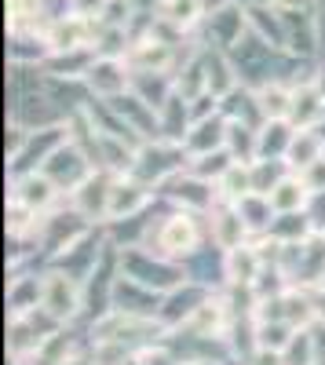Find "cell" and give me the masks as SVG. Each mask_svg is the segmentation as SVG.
I'll list each match as a JSON object with an SVG mask.
<instances>
[{"label": "cell", "mask_w": 325, "mask_h": 365, "mask_svg": "<svg viewBox=\"0 0 325 365\" xmlns=\"http://www.w3.org/2000/svg\"><path fill=\"white\" fill-rule=\"evenodd\" d=\"M190 365H197V361H190Z\"/></svg>", "instance_id": "26"}, {"label": "cell", "mask_w": 325, "mask_h": 365, "mask_svg": "<svg viewBox=\"0 0 325 365\" xmlns=\"http://www.w3.org/2000/svg\"><path fill=\"white\" fill-rule=\"evenodd\" d=\"M311 197V187L304 182V175H285L278 187L271 190V205L274 212H300Z\"/></svg>", "instance_id": "18"}, {"label": "cell", "mask_w": 325, "mask_h": 365, "mask_svg": "<svg viewBox=\"0 0 325 365\" xmlns=\"http://www.w3.org/2000/svg\"><path fill=\"white\" fill-rule=\"evenodd\" d=\"M41 172L55 182L58 190H70V194H73V190L81 187V182L96 172V161L88 158L77 143H70V139H66V146H58L55 154L41 165Z\"/></svg>", "instance_id": "3"}, {"label": "cell", "mask_w": 325, "mask_h": 365, "mask_svg": "<svg viewBox=\"0 0 325 365\" xmlns=\"http://www.w3.org/2000/svg\"><path fill=\"white\" fill-rule=\"evenodd\" d=\"M245 237H249V223H245V216L238 212V205L220 197V205L212 208V241H216L223 252H230V249L245 245Z\"/></svg>", "instance_id": "9"}, {"label": "cell", "mask_w": 325, "mask_h": 365, "mask_svg": "<svg viewBox=\"0 0 325 365\" xmlns=\"http://www.w3.org/2000/svg\"><path fill=\"white\" fill-rule=\"evenodd\" d=\"M11 201H22L26 208H33L37 216H44V212L58 201V187L44 175V172H26L15 179V190H11Z\"/></svg>", "instance_id": "11"}, {"label": "cell", "mask_w": 325, "mask_h": 365, "mask_svg": "<svg viewBox=\"0 0 325 365\" xmlns=\"http://www.w3.org/2000/svg\"><path fill=\"white\" fill-rule=\"evenodd\" d=\"M161 15L180 29H194L205 19V4L201 0H161Z\"/></svg>", "instance_id": "22"}, {"label": "cell", "mask_w": 325, "mask_h": 365, "mask_svg": "<svg viewBox=\"0 0 325 365\" xmlns=\"http://www.w3.org/2000/svg\"><path fill=\"white\" fill-rule=\"evenodd\" d=\"M41 296H44V278H15L8 289V303H11V314H29L41 307Z\"/></svg>", "instance_id": "20"}, {"label": "cell", "mask_w": 325, "mask_h": 365, "mask_svg": "<svg viewBox=\"0 0 325 365\" xmlns=\"http://www.w3.org/2000/svg\"><path fill=\"white\" fill-rule=\"evenodd\" d=\"M318 340L311 336L307 329H296L292 332V340H289V347L282 351V358H285V365H318Z\"/></svg>", "instance_id": "21"}, {"label": "cell", "mask_w": 325, "mask_h": 365, "mask_svg": "<svg viewBox=\"0 0 325 365\" xmlns=\"http://www.w3.org/2000/svg\"><path fill=\"white\" fill-rule=\"evenodd\" d=\"M81 278H73L70 270H48L44 274V296H41V307L58 318V322H70L81 311Z\"/></svg>", "instance_id": "4"}, {"label": "cell", "mask_w": 325, "mask_h": 365, "mask_svg": "<svg viewBox=\"0 0 325 365\" xmlns=\"http://www.w3.org/2000/svg\"><path fill=\"white\" fill-rule=\"evenodd\" d=\"M256 96H259V106H263V117L267 120H289L292 117V96H296L292 88L267 81V84L256 88Z\"/></svg>", "instance_id": "17"}, {"label": "cell", "mask_w": 325, "mask_h": 365, "mask_svg": "<svg viewBox=\"0 0 325 365\" xmlns=\"http://www.w3.org/2000/svg\"><path fill=\"white\" fill-rule=\"evenodd\" d=\"M216 190L223 201H242L245 194H252V161H234L216 182Z\"/></svg>", "instance_id": "19"}, {"label": "cell", "mask_w": 325, "mask_h": 365, "mask_svg": "<svg viewBox=\"0 0 325 365\" xmlns=\"http://www.w3.org/2000/svg\"><path fill=\"white\" fill-rule=\"evenodd\" d=\"M274 11H304V8H314V0H267Z\"/></svg>", "instance_id": "25"}, {"label": "cell", "mask_w": 325, "mask_h": 365, "mask_svg": "<svg viewBox=\"0 0 325 365\" xmlns=\"http://www.w3.org/2000/svg\"><path fill=\"white\" fill-rule=\"evenodd\" d=\"M70 351H73V340L66 336V332H48L44 344L33 354V361L37 365H66L70 361Z\"/></svg>", "instance_id": "23"}, {"label": "cell", "mask_w": 325, "mask_h": 365, "mask_svg": "<svg viewBox=\"0 0 325 365\" xmlns=\"http://www.w3.org/2000/svg\"><path fill=\"white\" fill-rule=\"evenodd\" d=\"M84 84L96 91L99 99H113L121 91L132 88V66L125 58H106V55H96V63L88 66L84 73Z\"/></svg>", "instance_id": "6"}, {"label": "cell", "mask_w": 325, "mask_h": 365, "mask_svg": "<svg viewBox=\"0 0 325 365\" xmlns=\"http://www.w3.org/2000/svg\"><path fill=\"white\" fill-rule=\"evenodd\" d=\"M183 146H187V154H194V158L212 154V150H223L227 146V113H212V117L194 120Z\"/></svg>", "instance_id": "12"}, {"label": "cell", "mask_w": 325, "mask_h": 365, "mask_svg": "<svg viewBox=\"0 0 325 365\" xmlns=\"http://www.w3.org/2000/svg\"><path fill=\"white\" fill-rule=\"evenodd\" d=\"M223 263H227L230 285H252V282L259 278V270L267 267V263H263L259 245H238V249H230Z\"/></svg>", "instance_id": "15"}, {"label": "cell", "mask_w": 325, "mask_h": 365, "mask_svg": "<svg viewBox=\"0 0 325 365\" xmlns=\"http://www.w3.org/2000/svg\"><path fill=\"white\" fill-rule=\"evenodd\" d=\"M183 165H187V146L183 143L154 139V143H139L132 175L143 179V182H168L175 172H183Z\"/></svg>", "instance_id": "1"}, {"label": "cell", "mask_w": 325, "mask_h": 365, "mask_svg": "<svg viewBox=\"0 0 325 365\" xmlns=\"http://www.w3.org/2000/svg\"><path fill=\"white\" fill-rule=\"evenodd\" d=\"M125 63H128L132 70H161V73H168L172 63H175V44H165V41H158L154 34H146V37L132 41Z\"/></svg>", "instance_id": "10"}, {"label": "cell", "mask_w": 325, "mask_h": 365, "mask_svg": "<svg viewBox=\"0 0 325 365\" xmlns=\"http://www.w3.org/2000/svg\"><path fill=\"white\" fill-rule=\"evenodd\" d=\"M132 354L121 340H96L92 347V365H128Z\"/></svg>", "instance_id": "24"}, {"label": "cell", "mask_w": 325, "mask_h": 365, "mask_svg": "<svg viewBox=\"0 0 325 365\" xmlns=\"http://www.w3.org/2000/svg\"><path fill=\"white\" fill-rule=\"evenodd\" d=\"M150 205V182L135 179L132 172L125 179H113L110 190V220H132Z\"/></svg>", "instance_id": "8"}, {"label": "cell", "mask_w": 325, "mask_h": 365, "mask_svg": "<svg viewBox=\"0 0 325 365\" xmlns=\"http://www.w3.org/2000/svg\"><path fill=\"white\" fill-rule=\"evenodd\" d=\"M165 190H168V201H175L180 208H187V212H212L216 201H220V190H212V179H201L190 168L187 172H175L165 182Z\"/></svg>", "instance_id": "5"}, {"label": "cell", "mask_w": 325, "mask_h": 365, "mask_svg": "<svg viewBox=\"0 0 325 365\" xmlns=\"http://www.w3.org/2000/svg\"><path fill=\"white\" fill-rule=\"evenodd\" d=\"M292 135H296V125L292 120H267L256 132V158H271V161H285Z\"/></svg>", "instance_id": "14"}, {"label": "cell", "mask_w": 325, "mask_h": 365, "mask_svg": "<svg viewBox=\"0 0 325 365\" xmlns=\"http://www.w3.org/2000/svg\"><path fill=\"white\" fill-rule=\"evenodd\" d=\"M150 245L158 256L165 259H187L197 252L201 245V227H197V216L194 212H172L168 220H161L158 234H150Z\"/></svg>", "instance_id": "2"}, {"label": "cell", "mask_w": 325, "mask_h": 365, "mask_svg": "<svg viewBox=\"0 0 325 365\" xmlns=\"http://www.w3.org/2000/svg\"><path fill=\"white\" fill-rule=\"evenodd\" d=\"M318 158H325V135L318 128H296V135H292V146L285 154V165L292 172H304L311 168Z\"/></svg>", "instance_id": "16"}, {"label": "cell", "mask_w": 325, "mask_h": 365, "mask_svg": "<svg viewBox=\"0 0 325 365\" xmlns=\"http://www.w3.org/2000/svg\"><path fill=\"white\" fill-rule=\"evenodd\" d=\"M282 22H285V48H289L292 55H311L314 44H318V19H314V8L282 11Z\"/></svg>", "instance_id": "13"}, {"label": "cell", "mask_w": 325, "mask_h": 365, "mask_svg": "<svg viewBox=\"0 0 325 365\" xmlns=\"http://www.w3.org/2000/svg\"><path fill=\"white\" fill-rule=\"evenodd\" d=\"M110 190H113V179L106 172H92L73 190V208L84 220H110Z\"/></svg>", "instance_id": "7"}]
</instances>
